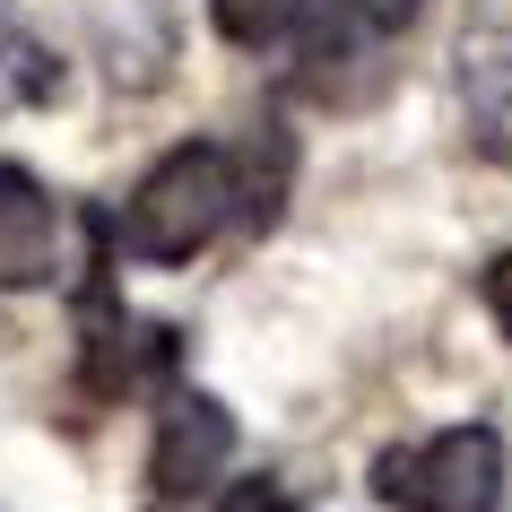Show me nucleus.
I'll list each match as a JSON object with an SVG mask.
<instances>
[{
    "label": "nucleus",
    "mask_w": 512,
    "mask_h": 512,
    "mask_svg": "<svg viewBox=\"0 0 512 512\" xmlns=\"http://www.w3.org/2000/svg\"><path fill=\"white\" fill-rule=\"evenodd\" d=\"M235 217H252L243 148H226V139H183V148H165L139 174V191L113 217V243H122V261H139V270H183Z\"/></svg>",
    "instance_id": "obj_1"
},
{
    "label": "nucleus",
    "mask_w": 512,
    "mask_h": 512,
    "mask_svg": "<svg viewBox=\"0 0 512 512\" xmlns=\"http://www.w3.org/2000/svg\"><path fill=\"white\" fill-rule=\"evenodd\" d=\"M374 504L391 512H504V434L469 417V426H434L417 443H391L374 460Z\"/></svg>",
    "instance_id": "obj_2"
},
{
    "label": "nucleus",
    "mask_w": 512,
    "mask_h": 512,
    "mask_svg": "<svg viewBox=\"0 0 512 512\" xmlns=\"http://www.w3.org/2000/svg\"><path fill=\"white\" fill-rule=\"evenodd\" d=\"M226 460H235V417H226V400H209V391H165L157 434H148V486H157L165 504H183V495H209L226 478Z\"/></svg>",
    "instance_id": "obj_3"
},
{
    "label": "nucleus",
    "mask_w": 512,
    "mask_h": 512,
    "mask_svg": "<svg viewBox=\"0 0 512 512\" xmlns=\"http://www.w3.org/2000/svg\"><path fill=\"white\" fill-rule=\"evenodd\" d=\"M61 278V200L27 165L0 157V296H35Z\"/></svg>",
    "instance_id": "obj_4"
},
{
    "label": "nucleus",
    "mask_w": 512,
    "mask_h": 512,
    "mask_svg": "<svg viewBox=\"0 0 512 512\" xmlns=\"http://www.w3.org/2000/svg\"><path fill=\"white\" fill-rule=\"evenodd\" d=\"M452 87H460V105H469L478 131L512 122V0H469V9H460Z\"/></svg>",
    "instance_id": "obj_5"
},
{
    "label": "nucleus",
    "mask_w": 512,
    "mask_h": 512,
    "mask_svg": "<svg viewBox=\"0 0 512 512\" xmlns=\"http://www.w3.org/2000/svg\"><path fill=\"white\" fill-rule=\"evenodd\" d=\"M330 0H209V27L235 53H296V35L322 18Z\"/></svg>",
    "instance_id": "obj_6"
},
{
    "label": "nucleus",
    "mask_w": 512,
    "mask_h": 512,
    "mask_svg": "<svg viewBox=\"0 0 512 512\" xmlns=\"http://www.w3.org/2000/svg\"><path fill=\"white\" fill-rule=\"evenodd\" d=\"M61 96V53L35 44L27 27H0V113H27Z\"/></svg>",
    "instance_id": "obj_7"
},
{
    "label": "nucleus",
    "mask_w": 512,
    "mask_h": 512,
    "mask_svg": "<svg viewBox=\"0 0 512 512\" xmlns=\"http://www.w3.org/2000/svg\"><path fill=\"white\" fill-rule=\"evenodd\" d=\"M217 512H296V486L287 478H235L217 495Z\"/></svg>",
    "instance_id": "obj_8"
},
{
    "label": "nucleus",
    "mask_w": 512,
    "mask_h": 512,
    "mask_svg": "<svg viewBox=\"0 0 512 512\" xmlns=\"http://www.w3.org/2000/svg\"><path fill=\"white\" fill-rule=\"evenodd\" d=\"M478 304L495 313V330L512 339V243H504V252H495V261L478 270Z\"/></svg>",
    "instance_id": "obj_9"
},
{
    "label": "nucleus",
    "mask_w": 512,
    "mask_h": 512,
    "mask_svg": "<svg viewBox=\"0 0 512 512\" xmlns=\"http://www.w3.org/2000/svg\"><path fill=\"white\" fill-rule=\"evenodd\" d=\"M417 9H426V0H365V18H374V27H391V35H400Z\"/></svg>",
    "instance_id": "obj_10"
}]
</instances>
